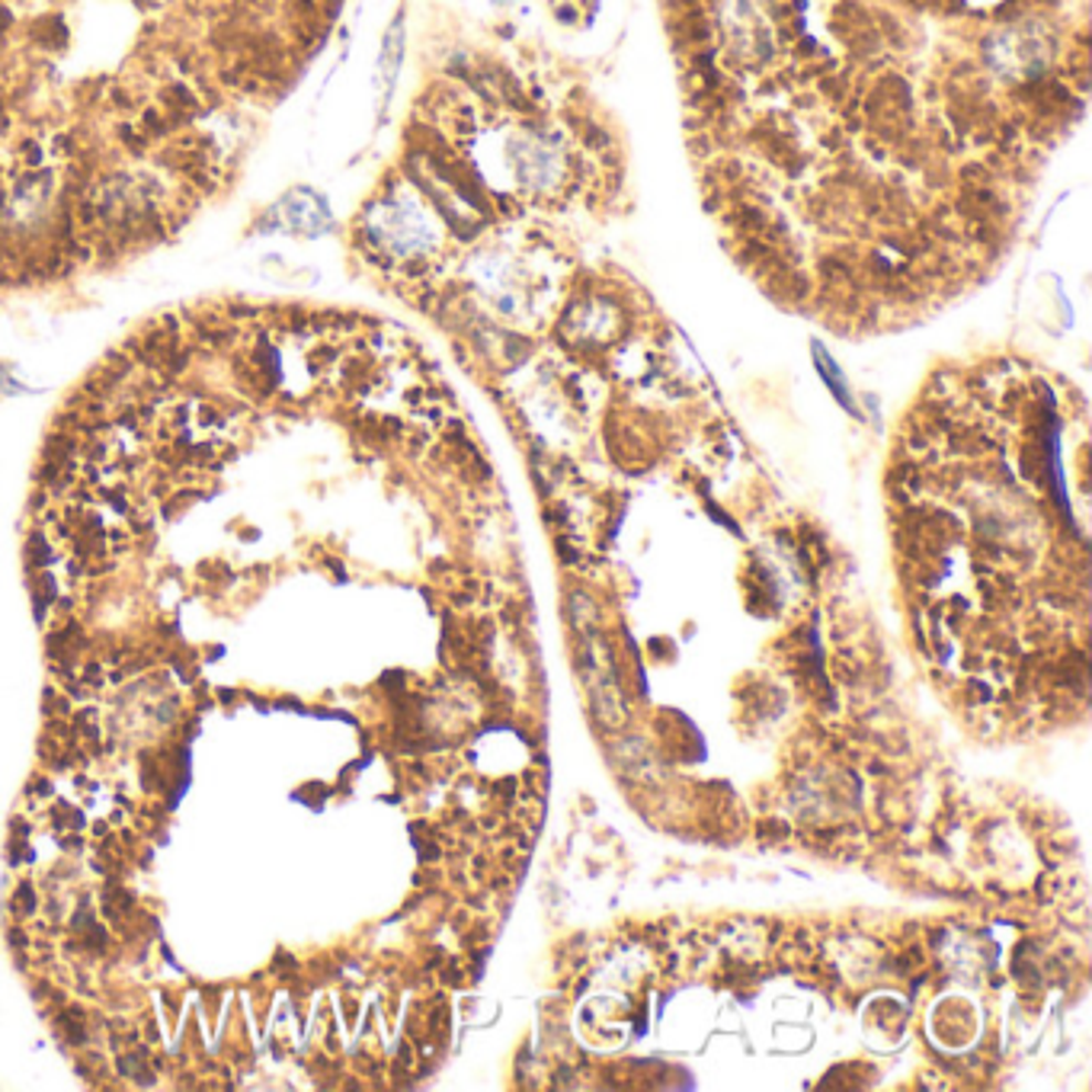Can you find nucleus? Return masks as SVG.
<instances>
[{
    "mask_svg": "<svg viewBox=\"0 0 1092 1092\" xmlns=\"http://www.w3.org/2000/svg\"><path fill=\"white\" fill-rule=\"evenodd\" d=\"M263 227L318 234L324 227H330V219H327V205H324L321 195L308 193V190H295L269 212V222H263Z\"/></svg>",
    "mask_w": 1092,
    "mask_h": 1092,
    "instance_id": "nucleus-1",
    "label": "nucleus"
},
{
    "mask_svg": "<svg viewBox=\"0 0 1092 1092\" xmlns=\"http://www.w3.org/2000/svg\"><path fill=\"white\" fill-rule=\"evenodd\" d=\"M814 353H817V362H820V372L827 375V382H830V388H834V394H839L846 404H849V397H846V385H842V375L839 372H834V362H830V356L824 353L820 347H814Z\"/></svg>",
    "mask_w": 1092,
    "mask_h": 1092,
    "instance_id": "nucleus-2",
    "label": "nucleus"
}]
</instances>
